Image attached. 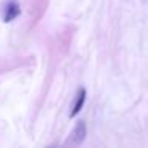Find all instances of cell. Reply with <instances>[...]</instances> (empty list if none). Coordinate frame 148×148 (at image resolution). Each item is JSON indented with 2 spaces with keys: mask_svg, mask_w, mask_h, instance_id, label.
Segmentation results:
<instances>
[{
  "mask_svg": "<svg viewBox=\"0 0 148 148\" xmlns=\"http://www.w3.org/2000/svg\"><path fill=\"white\" fill-rule=\"evenodd\" d=\"M21 13L19 10V5L16 3V2H10V3L7 5V8H5V14H3V21L5 23H11V21L14 19V18H18Z\"/></svg>",
  "mask_w": 148,
  "mask_h": 148,
  "instance_id": "cell-3",
  "label": "cell"
},
{
  "mask_svg": "<svg viewBox=\"0 0 148 148\" xmlns=\"http://www.w3.org/2000/svg\"><path fill=\"white\" fill-rule=\"evenodd\" d=\"M84 137H86V124H84V121H80L72 132V143L80 145L84 140Z\"/></svg>",
  "mask_w": 148,
  "mask_h": 148,
  "instance_id": "cell-2",
  "label": "cell"
},
{
  "mask_svg": "<svg viewBox=\"0 0 148 148\" xmlns=\"http://www.w3.org/2000/svg\"><path fill=\"white\" fill-rule=\"evenodd\" d=\"M84 102H86V89H78L77 92V97H75V103L73 107H72V112H70V118H73V116H77L78 113L81 112V108H83Z\"/></svg>",
  "mask_w": 148,
  "mask_h": 148,
  "instance_id": "cell-1",
  "label": "cell"
}]
</instances>
